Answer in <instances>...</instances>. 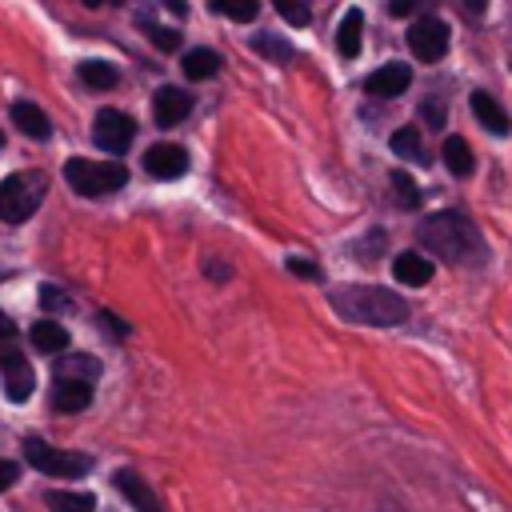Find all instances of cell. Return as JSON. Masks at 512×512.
Wrapping results in <instances>:
<instances>
[{"instance_id": "cell-1", "label": "cell", "mask_w": 512, "mask_h": 512, "mask_svg": "<svg viewBox=\"0 0 512 512\" xmlns=\"http://www.w3.org/2000/svg\"><path fill=\"white\" fill-rule=\"evenodd\" d=\"M420 244L432 248L444 264H480L484 260V240L476 224L460 212H436L416 228Z\"/></svg>"}, {"instance_id": "cell-2", "label": "cell", "mask_w": 512, "mask_h": 512, "mask_svg": "<svg viewBox=\"0 0 512 512\" xmlns=\"http://www.w3.org/2000/svg\"><path fill=\"white\" fill-rule=\"evenodd\" d=\"M332 308L344 320L372 324V328H392V324H404V316H408V304L392 288H380V284H348V288H336L332 292Z\"/></svg>"}, {"instance_id": "cell-3", "label": "cell", "mask_w": 512, "mask_h": 512, "mask_svg": "<svg viewBox=\"0 0 512 512\" xmlns=\"http://www.w3.org/2000/svg\"><path fill=\"white\" fill-rule=\"evenodd\" d=\"M64 180L72 192L88 196V200H100L108 192H120L128 184V168L120 160H84V156H72L64 160Z\"/></svg>"}, {"instance_id": "cell-4", "label": "cell", "mask_w": 512, "mask_h": 512, "mask_svg": "<svg viewBox=\"0 0 512 512\" xmlns=\"http://www.w3.org/2000/svg\"><path fill=\"white\" fill-rule=\"evenodd\" d=\"M44 192H48V180L40 172H12V176H4L0 180V220H8V224L28 220L40 208Z\"/></svg>"}, {"instance_id": "cell-5", "label": "cell", "mask_w": 512, "mask_h": 512, "mask_svg": "<svg viewBox=\"0 0 512 512\" xmlns=\"http://www.w3.org/2000/svg\"><path fill=\"white\" fill-rule=\"evenodd\" d=\"M24 460L36 472L56 476V480H72V476H84L92 468V456H80V452H68V448H52L40 436H28L24 440Z\"/></svg>"}, {"instance_id": "cell-6", "label": "cell", "mask_w": 512, "mask_h": 512, "mask_svg": "<svg viewBox=\"0 0 512 512\" xmlns=\"http://www.w3.org/2000/svg\"><path fill=\"white\" fill-rule=\"evenodd\" d=\"M92 140H96V148H104L112 156H124L136 140V124L120 108H100L96 120H92Z\"/></svg>"}, {"instance_id": "cell-7", "label": "cell", "mask_w": 512, "mask_h": 512, "mask_svg": "<svg viewBox=\"0 0 512 512\" xmlns=\"http://www.w3.org/2000/svg\"><path fill=\"white\" fill-rule=\"evenodd\" d=\"M408 48H412V56L424 60V64L440 60V56L448 52V24H444L440 16H420V20L408 28Z\"/></svg>"}, {"instance_id": "cell-8", "label": "cell", "mask_w": 512, "mask_h": 512, "mask_svg": "<svg viewBox=\"0 0 512 512\" xmlns=\"http://www.w3.org/2000/svg\"><path fill=\"white\" fill-rule=\"evenodd\" d=\"M188 112H192V92H188V88H176V84L156 88V96H152V116H156L160 128H176Z\"/></svg>"}, {"instance_id": "cell-9", "label": "cell", "mask_w": 512, "mask_h": 512, "mask_svg": "<svg viewBox=\"0 0 512 512\" xmlns=\"http://www.w3.org/2000/svg\"><path fill=\"white\" fill-rule=\"evenodd\" d=\"M144 172L156 180H176L188 172V152L180 144H152L144 152Z\"/></svg>"}, {"instance_id": "cell-10", "label": "cell", "mask_w": 512, "mask_h": 512, "mask_svg": "<svg viewBox=\"0 0 512 512\" xmlns=\"http://www.w3.org/2000/svg\"><path fill=\"white\" fill-rule=\"evenodd\" d=\"M408 84H412V68H408V64H380V68L364 80V92L388 100V96H400Z\"/></svg>"}, {"instance_id": "cell-11", "label": "cell", "mask_w": 512, "mask_h": 512, "mask_svg": "<svg viewBox=\"0 0 512 512\" xmlns=\"http://www.w3.org/2000/svg\"><path fill=\"white\" fill-rule=\"evenodd\" d=\"M0 372H4V396H8L12 404H24V400L32 396V388H36V372H32V364L24 360V352L12 356V360H4Z\"/></svg>"}, {"instance_id": "cell-12", "label": "cell", "mask_w": 512, "mask_h": 512, "mask_svg": "<svg viewBox=\"0 0 512 512\" xmlns=\"http://www.w3.org/2000/svg\"><path fill=\"white\" fill-rule=\"evenodd\" d=\"M28 340H32V348H36V352H52V356H64V348H68V328H64L60 320L44 316V320H36V324H32Z\"/></svg>"}, {"instance_id": "cell-13", "label": "cell", "mask_w": 512, "mask_h": 512, "mask_svg": "<svg viewBox=\"0 0 512 512\" xmlns=\"http://www.w3.org/2000/svg\"><path fill=\"white\" fill-rule=\"evenodd\" d=\"M12 124L28 136V140H48L52 136V124H48V116L32 104V100H16L12 104Z\"/></svg>"}, {"instance_id": "cell-14", "label": "cell", "mask_w": 512, "mask_h": 512, "mask_svg": "<svg viewBox=\"0 0 512 512\" xmlns=\"http://www.w3.org/2000/svg\"><path fill=\"white\" fill-rule=\"evenodd\" d=\"M92 404V384L84 380H56L52 384V408L56 412H80Z\"/></svg>"}, {"instance_id": "cell-15", "label": "cell", "mask_w": 512, "mask_h": 512, "mask_svg": "<svg viewBox=\"0 0 512 512\" xmlns=\"http://www.w3.org/2000/svg\"><path fill=\"white\" fill-rule=\"evenodd\" d=\"M472 116L488 128V132H496V136H508L512 132V120H508V112L488 96V92H472Z\"/></svg>"}, {"instance_id": "cell-16", "label": "cell", "mask_w": 512, "mask_h": 512, "mask_svg": "<svg viewBox=\"0 0 512 512\" xmlns=\"http://www.w3.org/2000/svg\"><path fill=\"white\" fill-rule=\"evenodd\" d=\"M392 276H396L400 284L420 288V284H428V280H432V260H428V256H420V252H400V256L392 260Z\"/></svg>"}, {"instance_id": "cell-17", "label": "cell", "mask_w": 512, "mask_h": 512, "mask_svg": "<svg viewBox=\"0 0 512 512\" xmlns=\"http://www.w3.org/2000/svg\"><path fill=\"white\" fill-rule=\"evenodd\" d=\"M96 376H100V360L96 356H84V352L56 356V380H84V384H92Z\"/></svg>"}, {"instance_id": "cell-18", "label": "cell", "mask_w": 512, "mask_h": 512, "mask_svg": "<svg viewBox=\"0 0 512 512\" xmlns=\"http://www.w3.org/2000/svg\"><path fill=\"white\" fill-rule=\"evenodd\" d=\"M116 488H120V492L132 500V508H136V512H160V500H156V492H152V488H148V484H144L136 472L120 468V472H116Z\"/></svg>"}, {"instance_id": "cell-19", "label": "cell", "mask_w": 512, "mask_h": 512, "mask_svg": "<svg viewBox=\"0 0 512 512\" xmlns=\"http://www.w3.org/2000/svg\"><path fill=\"white\" fill-rule=\"evenodd\" d=\"M360 32H364V12L360 8H348L340 16V24H336V52L344 60H352L360 52Z\"/></svg>"}, {"instance_id": "cell-20", "label": "cell", "mask_w": 512, "mask_h": 512, "mask_svg": "<svg viewBox=\"0 0 512 512\" xmlns=\"http://www.w3.org/2000/svg\"><path fill=\"white\" fill-rule=\"evenodd\" d=\"M388 148H392L400 160L428 164V160H424V144H420V128H396V132L388 136Z\"/></svg>"}, {"instance_id": "cell-21", "label": "cell", "mask_w": 512, "mask_h": 512, "mask_svg": "<svg viewBox=\"0 0 512 512\" xmlns=\"http://www.w3.org/2000/svg\"><path fill=\"white\" fill-rule=\"evenodd\" d=\"M220 72V56L212 52V48H192V52H184V76L188 80H208V76H216Z\"/></svg>"}, {"instance_id": "cell-22", "label": "cell", "mask_w": 512, "mask_h": 512, "mask_svg": "<svg viewBox=\"0 0 512 512\" xmlns=\"http://www.w3.org/2000/svg\"><path fill=\"white\" fill-rule=\"evenodd\" d=\"M48 508H52V512H96V496H92V492L52 488V492H48Z\"/></svg>"}, {"instance_id": "cell-23", "label": "cell", "mask_w": 512, "mask_h": 512, "mask_svg": "<svg viewBox=\"0 0 512 512\" xmlns=\"http://www.w3.org/2000/svg\"><path fill=\"white\" fill-rule=\"evenodd\" d=\"M80 80H84L88 88H96V92H108V88H116L120 72H116L108 60H84V64H80Z\"/></svg>"}, {"instance_id": "cell-24", "label": "cell", "mask_w": 512, "mask_h": 512, "mask_svg": "<svg viewBox=\"0 0 512 512\" xmlns=\"http://www.w3.org/2000/svg\"><path fill=\"white\" fill-rule=\"evenodd\" d=\"M440 156H444V164H448L452 176H468L472 172V148L464 144V136H448L444 148H440Z\"/></svg>"}, {"instance_id": "cell-25", "label": "cell", "mask_w": 512, "mask_h": 512, "mask_svg": "<svg viewBox=\"0 0 512 512\" xmlns=\"http://www.w3.org/2000/svg\"><path fill=\"white\" fill-rule=\"evenodd\" d=\"M252 48H256L260 56H268V60H280V64L292 60V44L280 40V36H252Z\"/></svg>"}, {"instance_id": "cell-26", "label": "cell", "mask_w": 512, "mask_h": 512, "mask_svg": "<svg viewBox=\"0 0 512 512\" xmlns=\"http://www.w3.org/2000/svg\"><path fill=\"white\" fill-rule=\"evenodd\" d=\"M392 188H396V204L400 208H420V188L412 184V176L408 172H392Z\"/></svg>"}, {"instance_id": "cell-27", "label": "cell", "mask_w": 512, "mask_h": 512, "mask_svg": "<svg viewBox=\"0 0 512 512\" xmlns=\"http://www.w3.org/2000/svg\"><path fill=\"white\" fill-rule=\"evenodd\" d=\"M12 356H20V340H16V324L0 312V364L4 360H12Z\"/></svg>"}, {"instance_id": "cell-28", "label": "cell", "mask_w": 512, "mask_h": 512, "mask_svg": "<svg viewBox=\"0 0 512 512\" xmlns=\"http://www.w3.org/2000/svg\"><path fill=\"white\" fill-rule=\"evenodd\" d=\"M216 12H224V16H232V20H256V16H260V4H256V0H248V4H228V0H220Z\"/></svg>"}, {"instance_id": "cell-29", "label": "cell", "mask_w": 512, "mask_h": 512, "mask_svg": "<svg viewBox=\"0 0 512 512\" xmlns=\"http://www.w3.org/2000/svg\"><path fill=\"white\" fill-rule=\"evenodd\" d=\"M148 36H152V44H156L160 52H172V48L180 44V32H172V28H164V24H148Z\"/></svg>"}, {"instance_id": "cell-30", "label": "cell", "mask_w": 512, "mask_h": 512, "mask_svg": "<svg viewBox=\"0 0 512 512\" xmlns=\"http://www.w3.org/2000/svg\"><path fill=\"white\" fill-rule=\"evenodd\" d=\"M276 12H280L288 24H296V28H304V24L312 20V12H308V8H296V4H288V0H276Z\"/></svg>"}, {"instance_id": "cell-31", "label": "cell", "mask_w": 512, "mask_h": 512, "mask_svg": "<svg viewBox=\"0 0 512 512\" xmlns=\"http://www.w3.org/2000/svg\"><path fill=\"white\" fill-rule=\"evenodd\" d=\"M40 308L56 312V308H68V300L60 296V288H56V284H40Z\"/></svg>"}, {"instance_id": "cell-32", "label": "cell", "mask_w": 512, "mask_h": 512, "mask_svg": "<svg viewBox=\"0 0 512 512\" xmlns=\"http://www.w3.org/2000/svg\"><path fill=\"white\" fill-rule=\"evenodd\" d=\"M288 272L292 276H304V280H320V268L312 260H300V256H288Z\"/></svg>"}, {"instance_id": "cell-33", "label": "cell", "mask_w": 512, "mask_h": 512, "mask_svg": "<svg viewBox=\"0 0 512 512\" xmlns=\"http://www.w3.org/2000/svg\"><path fill=\"white\" fill-rule=\"evenodd\" d=\"M16 476H20V468L12 460H0V492H8L16 484Z\"/></svg>"}, {"instance_id": "cell-34", "label": "cell", "mask_w": 512, "mask_h": 512, "mask_svg": "<svg viewBox=\"0 0 512 512\" xmlns=\"http://www.w3.org/2000/svg\"><path fill=\"white\" fill-rule=\"evenodd\" d=\"M420 116H424V120H432L436 128L444 124V108H440V104H424V108H420Z\"/></svg>"}, {"instance_id": "cell-35", "label": "cell", "mask_w": 512, "mask_h": 512, "mask_svg": "<svg viewBox=\"0 0 512 512\" xmlns=\"http://www.w3.org/2000/svg\"><path fill=\"white\" fill-rule=\"evenodd\" d=\"M412 8H416L412 0H392V4H388V12H392V16H408Z\"/></svg>"}, {"instance_id": "cell-36", "label": "cell", "mask_w": 512, "mask_h": 512, "mask_svg": "<svg viewBox=\"0 0 512 512\" xmlns=\"http://www.w3.org/2000/svg\"><path fill=\"white\" fill-rule=\"evenodd\" d=\"M204 272H212L216 280H224V276H228V268H224V264H204Z\"/></svg>"}, {"instance_id": "cell-37", "label": "cell", "mask_w": 512, "mask_h": 512, "mask_svg": "<svg viewBox=\"0 0 512 512\" xmlns=\"http://www.w3.org/2000/svg\"><path fill=\"white\" fill-rule=\"evenodd\" d=\"M0 144H4V136H0Z\"/></svg>"}]
</instances>
